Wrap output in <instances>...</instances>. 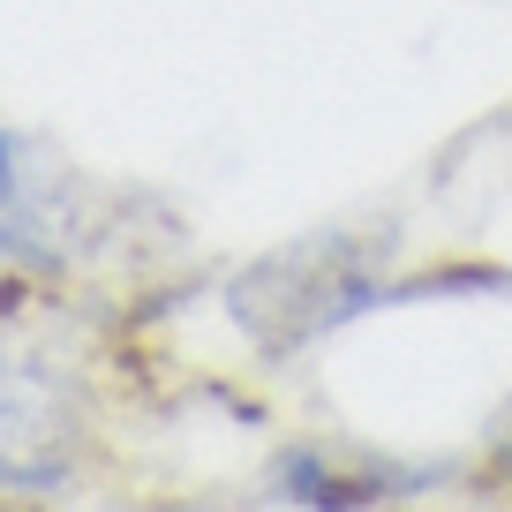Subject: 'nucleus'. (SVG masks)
Instances as JSON below:
<instances>
[{"label": "nucleus", "mask_w": 512, "mask_h": 512, "mask_svg": "<svg viewBox=\"0 0 512 512\" xmlns=\"http://www.w3.org/2000/svg\"><path fill=\"white\" fill-rule=\"evenodd\" d=\"M76 422L61 384L38 369H0V490H38L68 467Z\"/></svg>", "instance_id": "f257e3e1"}, {"label": "nucleus", "mask_w": 512, "mask_h": 512, "mask_svg": "<svg viewBox=\"0 0 512 512\" xmlns=\"http://www.w3.org/2000/svg\"><path fill=\"white\" fill-rule=\"evenodd\" d=\"M68 234V204H61V166L38 159L23 136L0 128V256L16 264H53Z\"/></svg>", "instance_id": "f03ea898"}]
</instances>
